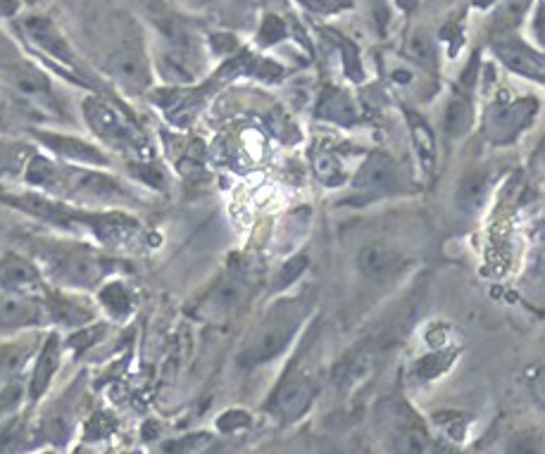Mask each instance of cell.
I'll use <instances>...</instances> for the list:
<instances>
[{
    "label": "cell",
    "mask_w": 545,
    "mask_h": 454,
    "mask_svg": "<svg viewBox=\"0 0 545 454\" xmlns=\"http://www.w3.org/2000/svg\"><path fill=\"white\" fill-rule=\"evenodd\" d=\"M303 317L305 312L300 302H281V305L274 307L260 324V329L255 331L246 352H243V364H265L269 359L281 355L296 336Z\"/></svg>",
    "instance_id": "6da1fadb"
},
{
    "label": "cell",
    "mask_w": 545,
    "mask_h": 454,
    "mask_svg": "<svg viewBox=\"0 0 545 454\" xmlns=\"http://www.w3.org/2000/svg\"><path fill=\"white\" fill-rule=\"evenodd\" d=\"M48 269L55 279L74 288H93L108 274V264L86 248L58 250L48 257Z\"/></svg>",
    "instance_id": "7a4b0ae2"
},
{
    "label": "cell",
    "mask_w": 545,
    "mask_h": 454,
    "mask_svg": "<svg viewBox=\"0 0 545 454\" xmlns=\"http://www.w3.org/2000/svg\"><path fill=\"white\" fill-rule=\"evenodd\" d=\"M86 117H89L91 129L96 131L105 143L112 145V148L124 150V153H139V150H146L143 148L141 138L136 136L108 105L98 103V100H89V103H86Z\"/></svg>",
    "instance_id": "3957f363"
},
{
    "label": "cell",
    "mask_w": 545,
    "mask_h": 454,
    "mask_svg": "<svg viewBox=\"0 0 545 454\" xmlns=\"http://www.w3.org/2000/svg\"><path fill=\"white\" fill-rule=\"evenodd\" d=\"M315 390H317L315 381H312L310 376L298 374L293 378H286L284 386H281L277 390V395H274V412L286 421L298 419V416L310 407Z\"/></svg>",
    "instance_id": "277c9868"
},
{
    "label": "cell",
    "mask_w": 545,
    "mask_h": 454,
    "mask_svg": "<svg viewBox=\"0 0 545 454\" xmlns=\"http://www.w3.org/2000/svg\"><path fill=\"white\" fill-rule=\"evenodd\" d=\"M108 72L129 88H141L148 79V67L146 58H143V50L136 46V43H122V46L110 53Z\"/></svg>",
    "instance_id": "5b68a950"
},
{
    "label": "cell",
    "mask_w": 545,
    "mask_h": 454,
    "mask_svg": "<svg viewBox=\"0 0 545 454\" xmlns=\"http://www.w3.org/2000/svg\"><path fill=\"white\" fill-rule=\"evenodd\" d=\"M403 267V255L384 243H369L357 252V269L372 281H384Z\"/></svg>",
    "instance_id": "8992f818"
},
{
    "label": "cell",
    "mask_w": 545,
    "mask_h": 454,
    "mask_svg": "<svg viewBox=\"0 0 545 454\" xmlns=\"http://www.w3.org/2000/svg\"><path fill=\"white\" fill-rule=\"evenodd\" d=\"M43 319H46V312L39 302L24 298L20 293H12L0 300V333L43 324Z\"/></svg>",
    "instance_id": "52a82bcc"
},
{
    "label": "cell",
    "mask_w": 545,
    "mask_h": 454,
    "mask_svg": "<svg viewBox=\"0 0 545 454\" xmlns=\"http://www.w3.org/2000/svg\"><path fill=\"white\" fill-rule=\"evenodd\" d=\"M398 172L393 160H388L386 155H372L362 165L360 174L355 176V188H360L362 193H388L396 186Z\"/></svg>",
    "instance_id": "ba28073f"
},
{
    "label": "cell",
    "mask_w": 545,
    "mask_h": 454,
    "mask_svg": "<svg viewBox=\"0 0 545 454\" xmlns=\"http://www.w3.org/2000/svg\"><path fill=\"white\" fill-rule=\"evenodd\" d=\"M498 58L505 62L507 67L515 69L519 74H526L531 79H545V58L534 53L531 48L522 46L519 41H503L496 43Z\"/></svg>",
    "instance_id": "9c48e42d"
},
{
    "label": "cell",
    "mask_w": 545,
    "mask_h": 454,
    "mask_svg": "<svg viewBox=\"0 0 545 454\" xmlns=\"http://www.w3.org/2000/svg\"><path fill=\"white\" fill-rule=\"evenodd\" d=\"M58 367H60V340L58 336H50L46 340V345L41 348L39 359H36V369H34V376H31V386H29L31 400H39V397L46 393Z\"/></svg>",
    "instance_id": "30bf717a"
},
{
    "label": "cell",
    "mask_w": 545,
    "mask_h": 454,
    "mask_svg": "<svg viewBox=\"0 0 545 454\" xmlns=\"http://www.w3.org/2000/svg\"><path fill=\"white\" fill-rule=\"evenodd\" d=\"M24 29L29 31L31 39L39 43V46L46 50V53H50L53 58H58V60L67 62V65H70V62H72L70 46H67L65 39H62L60 31L53 27V22L46 20V17H29V20L24 22Z\"/></svg>",
    "instance_id": "8fae6325"
},
{
    "label": "cell",
    "mask_w": 545,
    "mask_h": 454,
    "mask_svg": "<svg viewBox=\"0 0 545 454\" xmlns=\"http://www.w3.org/2000/svg\"><path fill=\"white\" fill-rule=\"evenodd\" d=\"M43 141H46L50 150H55L60 157H67V160L72 162H84V165H108V160H105V157L100 155L93 145L79 141V138L43 134Z\"/></svg>",
    "instance_id": "7c38bea8"
},
{
    "label": "cell",
    "mask_w": 545,
    "mask_h": 454,
    "mask_svg": "<svg viewBox=\"0 0 545 454\" xmlns=\"http://www.w3.org/2000/svg\"><path fill=\"white\" fill-rule=\"evenodd\" d=\"M0 286L12 290V293L27 295L31 290L41 286L39 271H36L31 264L24 260H17V257H10L8 262L0 267Z\"/></svg>",
    "instance_id": "4fadbf2b"
},
{
    "label": "cell",
    "mask_w": 545,
    "mask_h": 454,
    "mask_svg": "<svg viewBox=\"0 0 545 454\" xmlns=\"http://www.w3.org/2000/svg\"><path fill=\"white\" fill-rule=\"evenodd\" d=\"M46 312L62 326H81L93 319V310L72 295H50Z\"/></svg>",
    "instance_id": "5bb4252c"
},
{
    "label": "cell",
    "mask_w": 545,
    "mask_h": 454,
    "mask_svg": "<svg viewBox=\"0 0 545 454\" xmlns=\"http://www.w3.org/2000/svg\"><path fill=\"white\" fill-rule=\"evenodd\" d=\"M469 122H472V105H469L467 93H457L446 107L443 129H446L448 138H460L467 131Z\"/></svg>",
    "instance_id": "9a60e30c"
},
{
    "label": "cell",
    "mask_w": 545,
    "mask_h": 454,
    "mask_svg": "<svg viewBox=\"0 0 545 454\" xmlns=\"http://www.w3.org/2000/svg\"><path fill=\"white\" fill-rule=\"evenodd\" d=\"M488 195V179L484 174H469L460 184V193H457V203L465 212H476L484 205Z\"/></svg>",
    "instance_id": "2e32d148"
},
{
    "label": "cell",
    "mask_w": 545,
    "mask_h": 454,
    "mask_svg": "<svg viewBox=\"0 0 545 454\" xmlns=\"http://www.w3.org/2000/svg\"><path fill=\"white\" fill-rule=\"evenodd\" d=\"M410 126H412V141H415L419 162H422V167L427 169V172H431V169H434V160H436L434 134H431L429 126L417 117H410Z\"/></svg>",
    "instance_id": "e0dca14e"
},
{
    "label": "cell",
    "mask_w": 545,
    "mask_h": 454,
    "mask_svg": "<svg viewBox=\"0 0 545 454\" xmlns=\"http://www.w3.org/2000/svg\"><path fill=\"white\" fill-rule=\"evenodd\" d=\"M100 302H103V305L119 319H124L131 310H134V298H131V293L124 283H110V286H105L100 290Z\"/></svg>",
    "instance_id": "ac0fdd59"
},
{
    "label": "cell",
    "mask_w": 545,
    "mask_h": 454,
    "mask_svg": "<svg viewBox=\"0 0 545 454\" xmlns=\"http://www.w3.org/2000/svg\"><path fill=\"white\" fill-rule=\"evenodd\" d=\"M243 293H246V281L231 279L215 290L210 307L215 312H231L243 300Z\"/></svg>",
    "instance_id": "d6986e66"
},
{
    "label": "cell",
    "mask_w": 545,
    "mask_h": 454,
    "mask_svg": "<svg viewBox=\"0 0 545 454\" xmlns=\"http://www.w3.org/2000/svg\"><path fill=\"white\" fill-rule=\"evenodd\" d=\"M534 112V110H531ZM531 112H526V103H519L515 107H510V110H503L496 115V129L503 134L500 141H505L507 136H515V131L522 129L524 124H529Z\"/></svg>",
    "instance_id": "ffe728a7"
},
{
    "label": "cell",
    "mask_w": 545,
    "mask_h": 454,
    "mask_svg": "<svg viewBox=\"0 0 545 454\" xmlns=\"http://www.w3.org/2000/svg\"><path fill=\"white\" fill-rule=\"evenodd\" d=\"M24 145L0 143V174H15L24 167Z\"/></svg>",
    "instance_id": "44dd1931"
},
{
    "label": "cell",
    "mask_w": 545,
    "mask_h": 454,
    "mask_svg": "<svg viewBox=\"0 0 545 454\" xmlns=\"http://www.w3.org/2000/svg\"><path fill=\"white\" fill-rule=\"evenodd\" d=\"M317 172H319V176H322L324 181H327V184H338V181L343 179V176H341V167H338V162L331 160L329 155L319 157Z\"/></svg>",
    "instance_id": "7402d4cb"
},
{
    "label": "cell",
    "mask_w": 545,
    "mask_h": 454,
    "mask_svg": "<svg viewBox=\"0 0 545 454\" xmlns=\"http://www.w3.org/2000/svg\"><path fill=\"white\" fill-rule=\"evenodd\" d=\"M410 53L415 55L417 62H431V58H434V48H431V43L424 39V36H415L410 43Z\"/></svg>",
    "instance_id": "603a6c76"
},
{
    "label": "cell",
    "mask_w": 545,
    "mask_h": 454,
    "mask_svg": "<svg viewBox=\"0 0 545 454\" xmlns=\"http://www.w3.org/2000/svg\"><path fill=\"white\" fill-rule=\"evenodd\" d=\"M303 3L317 12H336L341 8H348V0H303Z\"/></svg>",
    "instance_id": "cb8c5ba5"
},
{
    "label": "cell",
    "mask_w": 545,
    "mask_h": 454,
    "mask_svg": "<svg viewBox=\"0 0 545 454\" xmlns=\"http://www.w3.org/2000/svg\"><path fill=\"white\" fill-rule=\"evenodd\" d=\"M100 336H103V329H98V331H96V326H93V329L84 331V333H79V336H74V338H72V348H77V350L89 348V345L96 343V340H98Z\"/></svg>",
    "instance_id": "d4e9b609"
},
{
    "label": "cell",
    "mask_w": 545,
    "mask_h": 454,
    "mask_svg": "<svg viewBox=\"0 0 545 454\" xmlns=\"http://www.w3.org/2000/svg\"><path fill=\"white\" fill-rule=\"evenodd\" d=\"M531 393H534L536 400L545 407V367H541L534 376H531Z\"/></svg>",
    "instance_id": "484cf974"
},
{
    "label": "cell",
    "mask_w": 545,
    "mask_h": 454,
    "mask_svg": "<svg viewBox=\"0 0 545 454\" xmlns=\"http://www.w3.org/2000/svg\"><path fill=\"white\" fill-rule=\"evenodd\" d=\"M305 262H308V260H305V257H298V260L288 262L286 269H284V274H281V283H291L293 279H296L300 271H303Z\"/></svg>",
    "instance_id": "4316f807"
},
{
    "label": "cell",
    "mask_w": 545,
    "mask_h": 454,
    "mask_svg": "<svg viewBox=\"0 0 545 454\" xmlns=\"http://www.w3.org/2000/svg\"><path fill=\"white\" fill-rule=\"evenodd\" d=\"M534 34L541 46L545 48V3L538 5L536 10V17H534Z\"/></svg>",
    "instance_id": "83f0119b"
},
{
    "label": "cell",
    "mask_w": 545,
    "mask_h": 454,
    "mask_svg": "<svg viewBox=\"0 0 545 454\" xmlns=\"http://www.w3.org/2000/svg\"><path fill=\"white\" fill-rule=\"evenodd\" d=\"M17 0H0V17H8L17 10Z\"/></svg>",
    "instance_id": "f1b7e54d"
},
{
    "label": "cell",
    "mask_w": 545,
    "mask_h": 454,
    "mask_svg": "<svg viewBox=\"0 0 545 454\" xmlns=\"http://www.w3.org/2000/svg\"><path fill=\"white\" fill-rule=\"evenodd\" d=\"M541 276H543V279H545V262L541 264Z\"/></svg>",
    "instance_id": "f546056e"
},
{
    "label": "cell",
    "mask_w": 545,
    "mask_h": 454,
    "mask_svg": "<svg viewBox=\"0 0 545 454\" xmlns=\"http://www.w3.org/2000/svg\"><path fill=\"white\" fill-rule=\"evenodd\" d=\"M543 155H545V150H543Z\"/></svg>",
    "instance_id": "4dcf8cb0"
}]
</instances>
